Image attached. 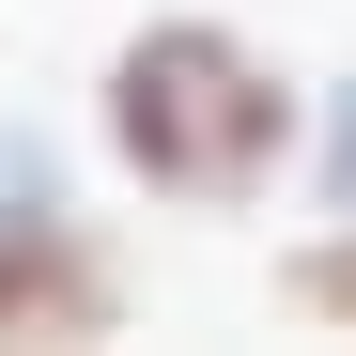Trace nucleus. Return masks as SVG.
Listing matches in <instances>:
<instances>
[{
    "label": "nucleus",
    "instance_id": "2",
    "mask_svg": "<svg viewBox=\"0 0 356 356\" xmlns=\"http://www.w3.org/2000/svg\"><path fill=\"white\" fill-rule=\"evenodd\" d=\"M124 325V248L78 217L63 186V140L47 124H0V341H108Z\"/></svg>",
    "mask_w": 356,
    "mask_h": 356
},
{
    "label": "nucleus",
    "instance_id": "1",
    "mask_svg": "<svg viewBox=\"0 0 356 356\" xmlns=\"http://www.w3.org/2000/svg\"><path fill=\"white\" fill-rule=\"evenodd\" d=\"M93 140L170 217H248V202H279L294 140H310V93L232 16H140L108 47V78H93Z\"/></svg>",
    "mask_w": 356,
    "mask_h": 356
},
{
    "label": "nucleus",
    "instance_id": "3",
    "mask_svg": "<svg viewBox=\"0 0 356 356\" xmlns=\"http://www.w3.org/2000/svg\"><path fill=\"white\" fill-rule=\"evenodd\" d=\"M264 294H279L294 325H356V217H325L310 248H279V279H264Z\"/></svg>",
    "mask_w": 356,
    "mask_h": 356
},
{
    "label": "nucleus",
    "instance_id": "4",
    "mask_svg": "<svg viewBox=\"0 0 356 356\" xmlns=\"http://www.w3.org/2000/svg\"><path fill=\"white\" fill-rule=\"evenodd\" d=\"M294 155H310V186H325V217H356V93H325Z\"/></svg>",
    "mask_w": 356,
    "mask_h": 356
}]
</instances>
